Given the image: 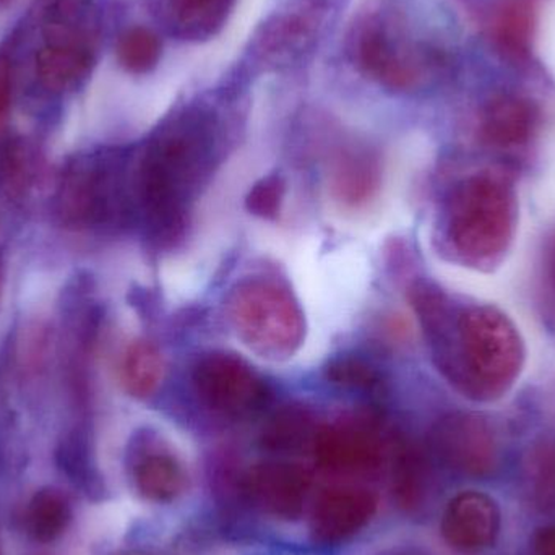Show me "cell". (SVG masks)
Wrapping results in <instances>:
<instances>
[{
  "label": "cell",
  "instance_id": "6da1fadb",
  "mask_svg": "<svg viewBox=\"0 0 555 555\" xmlns=\"http://www.w3.org/2000/svg\"><path fill=\"white\" fill-rule=\"evenodd\" d=\"M346 54L384 90L427 93L462 70L465 33L443 0H367L349 26Z\"/></svg>",
  "mask_w": 555,
  "mask_h": 555
},
{
  "label": "cell",
  "instance_id": "7a4b0ae2",
  "mask_svg": "<svg viewBox=\"0 0 555 555\" xmlns=\"http://www.w3.org/2000/svg\"><path fill=\"white\" fill-rule=\"evenodd\" d=\"M410 300L437 371L460 395L488 404L514 390L527 362V346L504 310L492 304L455 302L429 281L414 284Z\"/></svg>",
  "mask_w": 555,
  "mask_h": 555
},
{
  "label": "cell",
  "instance_id": "3957f363",
  "mask_svg": "<svg viewBox=\"0 0 555 555\" xmlns=\"http://www.w3.org/2000/svg\"><path fill=\"white\" fill-rule=\"evenodd\" d=\"M221 130L217 107L194 101L150 140L137 192L146 230L158 246H172L184 234L192 201L218 162Z\"/></svg>",
  "mask_w": 555,
  "mask_h": 555
},
{
  "label": "cell",
  "instance_id": "277c9868",
  "mask_svg": "<svg viewBox=\"0 0 555 555\" xmlns=\"http://www.w3.org/2000/svg\"><path fill=\"white\" fill-rule=\"evenodd\" d=\"M518 218L520 202L512 176L501 169H479L450 191L443 237L460 266L491 273L514 246Z\"/></svg>",
  "mask_w": 555,
  "mask_h": 555
},
{
  "label": "cell",
  "instance_id": "5b68a950",
  "mask_svg": "<svg viewBox=\"0 0 555 555\" xmlns=\"http://www.w3.org/2000/svg\"><path fill=\"white\" fill-rule=\"evenodd\" d=\"M227 313L241 341L263 358L287 359L302 343L299 304L272 278H249L237 284L228 296Z\"/></svg>",
  "mask_w": 555,
  "mask_h": 555
},
{
  "label": "cell",
  "instance_id": "8992f818",
  "mask_svg": "<svg viewBox=\"0 0 555 555\" xmlns=\"http://www.w3.org/2000/svg\"><path fill=\"white\" fill-rule=\"evenodd\" d=\"M335 0H284L257 28L244 70H289L319 46Z\"/></svg>",
  "mask_w": 555,
  "mask_h": 555
},
{
  "label": "cell",
  "instance_id": "52a82bcc",
  "mask_svg": "<svg viewBox=\"0 0 555 555\" xmlns=\"http://www.w3.org/2000/svg\"><path fill=\"white\" fill-rule=\"evenodd\" d=\"M543 124L540 98L514 81L494 85L476 109L479 143L495 153L524 152L540 137Z\"/></svg>",
  "mask_w": 555,
  "mask_h": 555
},
{
  "label": "cell",
  "instance_id": "ba28073f",
  "mask_svg": "<svg viewBox=\"0 0 555 555\" xmlns=\"http://www.w3.org/2000/svg\"><path fill=\"white\" fill-rule=\"evenodd\" d=\"M430 447L447 468L466 478H492L502 465L501 436L485 414H446L433 427Z\"/></svg>",
  "mask_w": 555,
  "mask_h": 555
},
{
  "label": "cell",
  "instance_id": "9c48e42d",
  "mask_svg": "<svg viewBox=\"0 0 555 555\" xmlns=\"http://www.w3.org/2000/svg\"><path fill=\"white\" fill-rule=\"evenodd\" d=\"M192 384L204 404L224 416H249L269 400L266 380L246 361L228 352L202 356L192 371Z\"/></svg>",
  "mask_w": 555,
  "mask_h": 555
},
{
  "label": "cell",
  "instance_id": "30bf717a",
  "mask_svg": "<svg viewBox=\"0 0 555 555\" xmlns=\"http://www.w3.org/2000/svg\"><path fill=\"white\" fill-rule=\"evenodd\" d=\"M57 214L68 227H93L124 214L122 178L114 163L90 162L68 169L59 188Z\"/></svg>",
  "mask_w": 555,
  "mask_h": 555
},
{
  "label": "cell",
  "instance_id": "8fae6325",
  "mask_svg": "<svg viewBox=\"0 0 555 555\" xmlns=\"http://www.w3.org/2000/svg\"><path fill=\"white\" fill-rule=\"evenodd\" d=\"M502 531L499 502L479 491H463L450 499L440 521L443 541L463 555L491 550Z\"/></svg>",
  "mask_w": 555,
  "mask_h": 555
},
{
  "label": "cell",
  "instance_id": "7c38bea8",
  "mask_svg": "<svg viewBox=\"0 0 555 555\" xmlns=\"http://www.w3.org/2000/svg\"><path fill=\"white\" fill-rule=\"evenodd\" d=\"M132 481L137 494L156 505L175 504L192 488L188 463L163 443H146L133 455Z\"/></svg>",
  "mask_w": 555,
  "mask_h": 555
},
{
  "label": "cell",
  "instance_id": "4fadbf2b",
  "mask_svg": "<svg viewBox=\"0 0 555 555\" xmlns=\"http://www.w3.org/2000/svg\"><path fill=\"white\" fill-rule=\"evenodd\" d=\"M315 455L326 468L358 473L372 468L380 460V439L374 427L358 421L323 427L313 440Z\"/></svg>",
  "mask_w": 555,
  "mask_h": 555
},
{
  "label": "cell",
  "instance_id": "5bb4252c",
  "mask_svg": "<svg viewBox=\"0 0 555 555\" xmlns=\"http://www.w3.org/2000/svg\"><path fill=\"white\" fill-rule=\"evenodd\" d=\"M237 0H162L169 33L189 42H204L223 31Z\"/></svg>",
  "mask_w": 555,
  "mask_h": 555
},
{
  "label": "cell",
  "instance_id": "9a60e30c",
  "mask_svg": "<svg viewBox=\"0 0 555 555\" xmlns=\"http://www.w3.org/2000/svg\"><path fill=\"white\" fill-rule=\"evenodd\" d=\"M93 39H51L36 55V74L48 90L64 91L90 74Z\"/></svg>",
  "mask_w": 555,
  "mask_h": 555
},
{
  "label": "cell",
  "instance_id": "2e32d148",
  "mask_svg": "<svg viewBox=\"0 0 555 555\" xmlns=\"http://www.w3.org/2000/svg\"><path fill=\"white\" fill-rule=\"evenodd\" d=\"M374 499L369 492L349 486L328 489L313 505V525L326 540L346 537L371 517Z\"/></svg>",
  "mask_w": 555,
  "mask_h": 555
},
{
  "label": "cell",
  "instance_id": "e0dca14e",
  "mask_svg": "<svg viewBox=\"0 0 555 555\" xmlns=\"http://www.w3.org/2000/svg\"><path fill=\"white\" fill-rule=\"evenodd\" d=\"M524 485L534 511L555 517V433L531 443L525 455Z\"/></svg>",
  "mask_w": 555,
  "mask_h": 555
},
{
  "label": "cell",
  "instance_id": "ac0fdd59",
  "mask_svg": "<svg viewBox=\"0 0 555 555\" xmlns=\"http://www.w3.org/2000/svg\"><path fill=\"white\" fill-rule=\"evenodd\" d=\"M378 185V166L371 153L356 150L336 163L333 189L339 201L351 207L367 204Z\"/></svg>",
  "mask_w": 555,
  "mask_h": 555
},
{
  "label": "cell",
  "instance_id": "d6986e66",
  "mask_svg": "<svg viewBox=\"0 0 555 555\" xmlns=\"http://www.w3.org/2000/svg\"><path fill=\"white\" fill-rule=\"evenodd\" d=\"M70 518V504L61 491L54 488L39 489L26 507V533L38 543H54L67 530Z\"/></svg>",
  "mask_w": 555,
  "mask_h": 555
},
{
  "label": "cell",
  "instance_id": "ffe728a7",
  "mask_svg": "<svg viewBox=\"0 0 555 555\" xmlns=\"http://www.w3.org/2000/svg\"><path fill=\"white\" fill-rule=\"evenodd\" d=\"M163 372L165 365L156 346L149 341H135L124 354L120 380L127 393L135 398H149L158 390Z\"/></svg>",
  "mask_w": 555,
  "mask_h": 555
},
{
  "label": "cell",
  "instance_id": "44dd1931",
  "mask_svg": "<svg viewBox=\"0 0 555 555\" xmlns=\"http://www.w3.org/2000/svg\"><path fill=\"white\" fill-rule=\"evenodd\" d=\"M116 54L119 64L130 74H150L162 61L163 42L153 29L133 26L120 35Z\"/></svg>",
  "mask_w": 555,
  "mask_h": 555
},
{
  "label": "cell",
  "instance_id": "7402d4cb",
  "mask_svg": "<svg viewBox=\"0 0 555 555\" xmlns=\"http://www.w3.org/2000/svg\"><path fill=\"white\" fill-rule=\"evenodd\" d=\"M312 421L304 408L286 406L278 411L263 430V440L272 449H291L309 436Z\"/></svg>",
  "mask_w": 555,
  "mask_h": 555
},
{
  "label": "cell",
  "instance_id": "603a6c76",
  "mask_svg": "<svg viewBox=\"0 0 555 555\" xmlns=\"http://www.w3.org/2000/svg\"><path fill=\"white\" fill-rule=\"evenodd\" d=\"M325 374L333 385L348 390H372L378 384L377 371L359 356H338L326 365Z\"/></svg>",
  "mask_w": 555,
  "mask_h": 555
},
{
  "label": "cell",
  "instance_id": "cb8c5ba5",
  "mask_svg": "<svg viewBox=\"0 0 555 555\" xmlns=\"http://www.w3.org/2000/svg\"><path fill=\"white\" fill-rule=\"evenodd\" d=\"M284 185L283 178L278 175L269 176L254 185L253 191L247 195V208L250 214L260 218H275L280 214L281 204H283Z\"/></svg>",
  "mask_w": 555,
  "mask_h": 555
},
{
  "label": "cell",
  "instance_id": "d4e9b609",
  "mask_svg": "<svg viewBox=\"0 0 555 555\" xmlns=\"http://www.w3.org/2000/svg\"><path fill=\"white\" fill-rule=\"evenodd\" d=\"M28 179L25 153L16 142H9L0 152V182L13 197H18Z\"/></svg>",
  "mask_w": 555,
  "mask_h": 555
},
{
  "label": "cell",
  "instance_id": "484cf974",
  "mask_svg": "<svg viewBox=\"0 0 555 555\" xmlns=\"http://www.w3.org/2000/svg\"><path fill=\"white\" fill-rule=\"evenodd\" d=\"M528 555H555V521L534 528L528 540Z\"/></svg>",
  "mask_w": 555,
  "mask_h": 555
},
{
  "label": "cell",
  "instance_id": "4316f807",
  "mask_svg": "<svg viewBox=\"0 0 555 555\" xmlns=\"http://www.w3.org/2000/svg\"><path fill=\"white\" fill-rule=\"evenodd\" d=\"M12 106V75L7 62H0V127L5 122Z\"/></svg>",
  "mask_w": 555,
  "mask_h": 555
},
{
  "label": "cell",
  "instance_id": "83f0119b",
  "mask_svg": "<svg viewBox=\"0 0 555 555\" xmlns=\"http://www.w3.org/2000/svg\"><path fill=\"white\" fill-rule=\"evenodd\" d=\"M546 270L547 276H550L551 284H553L555 289V240H553V243H551L550 246V250H547Z\"/></svg>",
  "mask_w": 555,
  "mask_h": 555
},
{
  "label": "cell",
  "instance_id": "f1b7e54d",
  "mask_svg": "<svg viewBox=\"0 0 555 555\" xmlns=\"http://www.w3.org/2000/svg\"><path fill=\"white\" fill-rule=\"evenodd\" d=\"M117 555H159L155 553H146V551H129V553H122Z\"/></svg>",
  "mask_w": 555,
  "mask_h": 555
},
{
  "label": "cell",
  "instance_id": "f546056e",
  "mask_svg": "<svg viewBox=\"0 0 555 555\" xmlns=\"http://www.w3.org/2000/svg\"><path fill=\"white\" fill-rule=\"evenodd\" d=\"M10 2H12V0H0V7L9 5Z\"/></svg>",
  "mask_w": 555,
  "mask_h": 555
},
{
  "label": "cell",
  "instance_id": "4dcf8cb0",
  "mask_svg": "<svg viewBox=\"0 0 555 555\" xmlns=\"http://www.w3.org/2000/svg\"><path fill=\"white\" fill-rule=\"evenodd\" d=\"M401 555H426V554H421V553H410V554H401Z\"/></svg>",
  "mask_w": 555,
  "mask_h": 555
}]
</instances>
